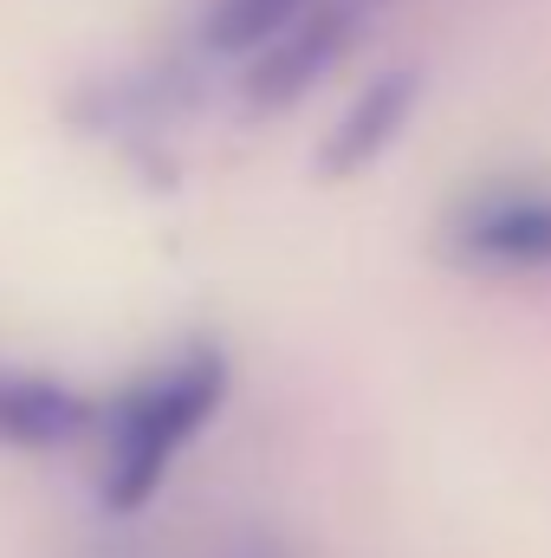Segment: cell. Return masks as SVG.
Listing matches in <instances>:
<instances>
[{
	"mask_svg": "<svg viewBox=\"0 0 551 558\" xmlns=\"http://www.w3.org/2000/svg\"><path fill=\"white\" fill-rule=\"evenodd\" d=\"M221 397H228V357L215 344H188L182 357L131 384L105 416V507L111 513L149 507L182 448L221 410Z\"/></svg>",
	"mask_w": 551,
	"mask_h": 558,
	"instance_id": "obj_1",
	"label": "cell"
},
{
	"mask_svg": "<svg viewBox=\"0 0 551 558\" xmlns=\"http://www.w3.org/2000/svg\"><path fill=\"white\" fill-rule=\"evenodd\" d=\"M448 254L480 274H551V189L500 182L448 215Z\"/></svg>",
	"mask_w": 551,
	"mask_h": 558,
	"instance_id": "obj_2",
	"label": "cell"
},
{
	"mask_svg": "<svg viewBox=\"0 0 551 558\" xmlns=\"http://www.w3.org/2000/svg\"><path fill=\"white\" fill-rule=\"evenodd\" d=\"M351 26H357V0H311L273 46L254 52V72H247V98L267 105V111H285L298 105L331 65L338 52L351 46Z\"/></svg>",
	"mask_w": 551,
	"mask_h": 558,
	"instance_id": "obj_3",
	"label": "cell"
},
{
	"mask_svg": "<svg viewBox=\"0 0 551 558\" xmlns=\"http://www.w3.org/2000/svg\"><path fill=\"white\" fill-rule=\"evenodd\" d=\"M415 98H421V72H415V65L377 72V78L351 98V111L331 124V137L318 149V175H331V182L364 175L390 143L403 137V124L415 118Z\"/></svg>",
	"mask_w": 551,
	"mask_h": 558,
	"instance_id": "obj_4",
	"label": "cell"
},
{
	"mask_svg": "<svg viewBox=\"0 0 551 558\" xmlns=\"http://www.w3.org/2000/svg\"><path fill=\"white\" fill-rule=\"evenodd\" d=\"M85 428H91V403L72 384L0 371V441H13V448H59V441H78Z\"/></svg>",
	"mask_w": 551,
	"mask_h": 558,
	"instance_id": "obj_5",
	"label": "cell"
},
{
	"mask_svg": "<svg viewBox=\"0 0 551 558\" xmlns=\"http://www.w3.org/2000/svg\"><path fill=\"white\" fill-rule=\"evenodd\" d=\"M311 0H208V46L228 59H254L305 13Z\"/></svg>",
	"mask_w": 551,
	"mask_h": 558,
	"instance_id": "obj_6",
	"label": "cell"
},
{
	"mask_svg": "<svg viewBox=\"0 0 551 558\" xmlns=\"http://www.w3.org/2000/svg\"><path fill=\"white\" fill-rule=\"evenodd\" d=\"M228 558H279V553H273V546H267V539H247V546H234V553H228Z\"/></svg>",
	"mask_w": 551,
	"mask_h": 558,
	"instance_id": "obj_7",
	"label": "cell"
}]
</instances>
